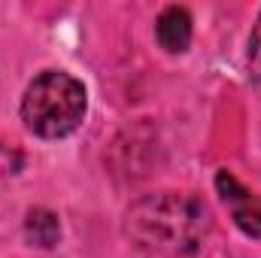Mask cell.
<instances>
[{"label":"cell","mask_w":261,"mask_h":258,"mask_svg":"<svg viewBox=\"0 0 261 258\" xmlns=\"http://www.w3.org/2000/svg\"><path fill=\"white\" fill-rule=\"evenodd\" d=\"M210 228V210L192 194H149L125 216V234L152 255L182 258L197 252Z\"/></svg>","instance_id":"6da1fadb"},{"label":"cell","mask_w":261,"mask_h":258,"mask_svg":"<svg viewBox=\"0 0 261 258\" xmlns=\"http://www.w3.org/2000/svg\"><path fill=\"white\" fill-rule=\"evenodd\" d=\"M24 237L31 246H40V249H52L58 240H61V222L52 210L46 207H34L28 210V219H24Z\"/></svg>","instance_id":"5b68a950"},{"label":"cell","mask_w":261,"mask_h":258,"mask_svg":"<svg viewBox=\"0 0 261 258\" xmlns=\"http://www.w3.org/2000/svg\"><path fill=\"white\" fill-rule=\"evenodd\" d=\"M85 107V85L76 76L64 70H46L28 85L21 100V119L37 137L58 140L82 125Z\"/></svg>","instance_id":"7a4b0ae2"},{"label":"cell","mask_w":261,"mask_h":258,"mask_svg":"<svg viewBox=\"0 0 261 258\" xmlns=\"http://www.w3.org/2000/svg\"><path fill=\"white\" fill-rule=\"evenodd\" d=\"M216 189H219V194H222L225 203H231L237 228H240L246 237L261 240V203L258 200L246 192L228 170H222V173L216 176Z\"/></svg>","instance_id":"3957f363"},{"label":"cell","mask_w":261,"mask_h":258,"mask_svg":"<svg viewBox=\"0 0 261 258\" xmlns=\"http://www.w3.org/2000/svg\"><path fill=\"white\" fill-rule=\"evenodd\" d=\"M155 40L170 55L186 52L189 43H192V15H189V9H182V6L164 9L155 21Z\"/></svg>","instance_id":"277c9868"},{"label":"cell","mask_w":261,"mask_h":258,"mask_svg":"<svg viewBox=\"0 0 261 258\" xmlns=\"http://www.w3.org/2000/svg\"><path fill=\"white\" fill-rule=\"evenodd\" d=\"M249 76H252L255 88L261 91V15L255 31H252V40H249Z\"/></svg>","instance_id":"8992f818"}]
</instances>
